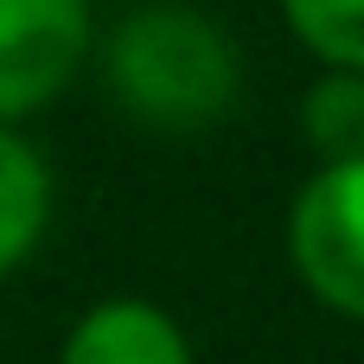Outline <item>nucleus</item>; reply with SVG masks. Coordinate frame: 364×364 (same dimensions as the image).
<instances>
[{
  "label": "nucleus",
  "mask_w": 364,
  "mask_h": 364,
  "mask_svg": "<svg viewBox=\"0 0 364 364\" xmlns=\"http://www.w3.org/2000/svg\"><path fill=\"white\" fill-rule=\"evenodd\" d=\"M102 70L115 102L154 128H205L237 102L243 83L230 32L179 0L134 6L102 45Z\"/></svg>",
  "instance_id": "f257e3e1"
},
{
  "label": "nucleus",
  "mask_w": 364,
  "mask_h": 364,
  "mask_svg": "<svg viewBox=\"0 0 364 364\" xmlns=\"http://www.w3.org/2000/svg\"><path fill=\"white\" fill-rule=\"evenodd\" d=\"M288 250L301 282L333 307L364 320V160L320 166L288 218Z\"/></svg>",
  "instance_id": "f03ea898"
},
{
  "label": "nucleus",
  "mask_w": 364,
  "mask_h": 364,
  "mask_svg": "<svg viewBox=\"0 0 364 364\" xmlns=\"http://www.w3.org/2000/svg\"><path fill=\"white\" fill-rule=\"evenodd\" d=\"M90 45L83 0H0V122L51 102Z\"/></svg>",
  "instance_id": "7ed1b4c3"
},
{
  "label": "nucleus",
  "mask_w": 364,
  "mask_h": 364,
  "mask_svg": "<svg viewBox=\"0 0 364 364\" xmlns=\"http://www.w3.org/2000/svg\"><path fill=\"white\" fill-rule=\"evenodd\" d=\"M58 364H192V346L154 301H102L70 326Z\"/></svg>",
  "instance_id": "20e7f679"
},
{
  "label": "nucleus",
  "mask_w": 364,
  "mask_h": 364,
  "mask_svg": "<svg viewBox=\"0 0 364 364\" xmlns=\"http://www.w3.org/2000/svg\"><path fill=\"white\" fill-rule=\"evenodd\" d=\"M45 218H51V173L19 134L0 128V275L32 256Z\"/></svg>",
  "instance_id": "39448f33"
},
{
  "label": "nucleus",
  "mask_w": 364,
  "mask_h": 364,
  "mask_svg": "<svg viewBox=\"0 0 364 364\" xmlns=\"http://www.w3.org/2000/svg\"><path fill=\"white\" fill-rule=\"evenodd\" d=\"M301 128L307 141L326 154V166L364 160V77L358 70H333L301 96Z\"/></svg>",
  "instance_id": "423d86ee"
},
{
  "label": "nucleus",
  "mask_w": 364,
  "mask_h": 364,
  "mask_svg": "<svg viewBox=\"0 0 364 364\" xmlns=\"http://www.w3.org/2000/svg\"><path fill=\"white\" fill-rule=\"evenodd\" d=\"M282 13L333 70L364 77V0H282Z\"/></svg>",
  "instance_id": "0eeeda50"
}]
</instances>
